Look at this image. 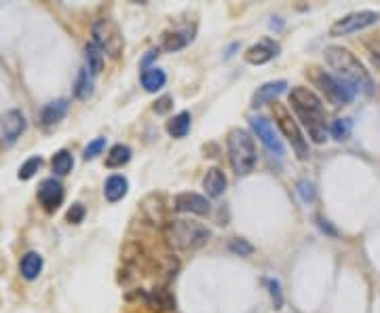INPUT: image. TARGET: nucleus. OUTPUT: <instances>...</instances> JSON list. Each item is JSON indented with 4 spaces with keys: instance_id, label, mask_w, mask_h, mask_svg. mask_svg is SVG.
<instances>
[{
    "instance_id": "nucleus-1",
    "label": "nucleus",
    "mask_w": 380,
    "mask_h": 313,
    "mask_svg": "<svg viewBox=\"0 0 380 313\" xmlns=\"http://www.w3.org/2000/svg\"><path fill=\"white\" fill-rule=\"evenodd\" d=\"M325 64L330 66L332 74L342 81L355 95H372L374 93V81L369 76V72L365 70V66L361 64V60L348 51L346 47H338V45H330L323 51Z\"/></svg>"
},
{
    "instance_id": "nucleus-2",
    "label": "nucleus",
    "mask_w": 380,
    "mask_h": 313,
    "mask_svg": "<svg viewBox=\"0 0 380 313\" xmlns=\"http://www.w3.org/2000/svg\"><path fill=\"white\" fill-rule=\"evenodd\" d=\"M290 104H292V110L296 112L298 121L306 129L308 138L315 144H323L327 140V131L330 129H327L325 108H323L321 98L313 89L296 85L290 91Z\"/></svg>"
},
{
    "instance_id": "nucleus-3",
    "label": "nucleus",
    "mask_w": 380,
    "mask_h": 313,
    "mask_svg": "<svg viewBox=\"0 0 380 313\" xmlns=\"http://www.w3.org/2000/svg\"><path fill=\"white\" fill-rule=\"evenodd\" d=\"M167 244L173 250H199L212 239V231L197 220H169L163 229Z\"/></svg>"
},
{
    "instance_id": "nucleus-4",
    "label": "nucleus",
    "mask_w": 380,
    "mask_h": 313,
    "mask_svg": "<svg viewBox=\"0 0 380 313\" xmlns=\"http://www.w3.org/2000/svg\"><path fill=\"white\" fill-rule=\"evenodd\" d=\"M226 150H229V161L237 176H247L254 172L258 164V152L256 144L250 131L235 127L226 135Z\"/></svg>"
},
{
    "instance_id": "nucleus-5",
    "label": "nucleus",
    "mask_w": 380,
    "mask_h": 313,
    "mask_svg": "<svg viewBox=\"0 0 380 313\" xmlns=\"http://www.w3.org/2000/svg\"><path fill=\"white\" fill-rule=\"evenodd\" d=\"M306 76L311 79V83L323 93V98H325L334 108L346 106V104H351L353 98H355V93H353L342 81H338L332 72H327V70H323V68L313 66V68L306 70Z\"/></svg>"
},
{
    "instance_id": "nucleus-6",
    "label": "nucleus",
    "mask_w": 380,
    "mask_h": 313,
    "mask_svg": "<svg viewBox=\"0 0 380 313\" xmlns=\"http://www.w3.org/2000/svg\"><path fill=\"white\" fill-rule=\"evenodd\" d=\"M273 116H275V123H277V127L281 129V133L287 138V142H290L292 150L296 152V156H298L300 161H306L308 156H311V150H308V142H306V138H304L298 121H296V119L292 116V112H290L283 104H279V102L273 104Z\"/></svg>"
},
{
    "instance_id": "nucleus-7",
    "label": "nucleus",
    "mask_w": 380,
    "mask_h": 313,
    "mask_svg": "<svg viewBox=\"0 0 380 313\" xmlns=\"http://www.w3.org/2000/svg\"><path fill=\"white\" fill-rule=\"evenodd\" d=\"M91 36H93V43L102 49V53H106L110 60H118L123 55L125 39L114 20H110V18L95 20L91 26Z\"/></svg>"
},
{
    "instance_id": "nucleus-8",
    "label": "nucleus",
    "mask_w": 380,
    "mask_h": 313,
    "mask_svg": "<svg viewBox=\"0 0 380 313\" xmlns=\"http://www.w3.org/2000/svg\"><path fill=\"white\" fill-rule=\"evenodd\" d=\"M380 15L376 11H355V13H348L340 20H336L330 28V36L338 39V36H348V34H355L359 30H365L374 24H378Z\"/></svg>"
},
{
    "instance_id": "nucleus-9",
    "label": "nucleus",
    "mask_w": 380,
    "mask_h": 313,
    "mask_svg": "<svg viewBox=\"0 0 380 313\" xmlns=\"http://www.w3.org/2000/svg\"><path fill=\"white\" fill-rule=\"evenodd\" d=\"M250 125H252L254 133L258 135V140L266 146V150L273 152L277 159H283L285 148H283L281 140L277 138L275 127L271 125V121H269L266 116H252V119H250Z\"/></svg>"
},
{
    "instance_id": "nucleus-10",
    "label": "nucleus",
    "mask_w": 380,
    "mask_h": 313,
    "mask_svg": "<svg viewBox=\"0 0 380 313\" xmlns=\"http://www.w3.org/2000/svg\"><path fill=\"white\" fill-rule=\"evenodd\" d=\"M26 127H28V121H26L22 110L5 112L3 121H0V138H3V144L13 146L22 138V133L26 131Z\"/></svg>"
},
{
    "instance_id": "nucleus-11",
    "label": "nucleus",
    "mask_w": 380,
    "mask_h": 313,
    "mask_svg": "<svg viewBox=\"0 0 380 313\" xmlns=\"http://www.w3.org/2000/svg\"><path fill=\"white\" fill-rule=\"evenodd\" d=\"M36 197H39V204L43 206V210H45L47 214H53V212H57L60 206L64 204L66 193H64V187H62L60 180H55V178H45V180L41 182V187H39Z\"/></svg>"
},
{
    "instance_id": "nucleus-12",
    "label": "nucleus",
    "mask_w": 380,
    "mask_h": 313,
    "mask_svg": "<svg viewBox=\"0 0 380 313\" xmlns=\"http://www.w3.org/2000/svg\"><path fill=\"white\" fill-rule=\"evenodd\" d=\"M173 210L182 214H197V216H208L210 214V201L208 197L199 193H177L173 197Z\"/></svg>"
},
{
    "instance_id": "nucleus-13",
    "label": "nucleus",
    "mask_w": 380,
    "mask_h": 313,
    "mask_svg": "<svg viewBox=\"0 0 380 313\" xmlns=\"http://www.w3.org/2000/svg\"><path fill=\"white\" fill-rule=\"evenodd\" d=\"M142 214L144 218L154 225V227H167L169 218H167V206H165V197L161 193H150L144 197L142 201Z\"/></svg>"
},
{
    "instance_id": "nucleus-14",
    "label": "nucleus",
    "mask_w": 380,
    "mask_h": 313,
    "mask_svg": "<svg viewBox=\"0 0 380 313\" xmlns=\"http://www.w3.org/2000/svg\"><path fill=\"white\" fill-rule=\"evenodd\" d=\"M279 51H281L279 43H275L273 39H264V41L252 45V47L243 53V58H245V62L252 64V66H262V64H269L273 58H277Z\"/></svg>"
},
{
    "instance_id": "nucleus-15",
    "label": "nucleus",
    "mask_w": 380,
    "mask_h": 313,
    "mask_svg": "<svg viewBox=\"0 0 380 313\" xmlns=\"http://www.w3.org/2000/svg\"><path fill=\"white\" fill-rule=\"evenodd\" d=\"M285 89H287V83H285L283 79H279V81H269V83H264V85H260V87L256 89V93H254V98H252V106L258 108V106H264V104H275L277 98H279Z\"/></svg>"
},
{
    "instance_id": "nucleus-16",
    "label": "nucleus",
    "mask_w": 380,
    "mask_h": 313,
    "mask_svg": "<svg viewBox=\"0 0 380 313\" xmlns=\"http://www.w3.org/2000/svg\"><path fill=\"white\" fill-rule=\"evenodd\" d=\"M226 187H229V180H226L224 172L218 170V168H210L205 178H203V189H205L208 197L220 199L226 193Z\"/></svg>"
},
{
    "instance_id": "nucleus-17",
    "label": "nucleus",
    "mask_w": 380,
    "mask_h": 313,
    "mask_svg": "<svg viewBox=\"0 0 380 313\" xmlns=\"http://www.w3.org/2000/svg\"><path fill=\"white\" fill-rule=\"evenodd\" d=\"M68 100H55V102H49L43 106L41 110V125L43 127H53L57 125L60 121H64V116L68 114Z\"/></svg>"
},
{
    "instance_id": "nucleus-18",
    "label": "nucleus",
    "mask_w": 380,
    "mask_h": 313,
    "mask_svg": "<svg viewBox=\"0 0 380 313\" xmlns=\"http://www.w3.org/2000/svg\"><path fill=\"white\" fill-rule=\"evenodd\" d=\"M43 267H45V260H43V256L39 252H26L22 256V260H20V273L28 281L36 279L41 275Z\"/></svg>"
},
{
    "instance_id": "nucleus-19",
    "label": "nucleus",
    "mask_w": 380,
    "mask_h": 313,
    "mask_svg": "<svg viewBox=\"0 0 380 313\" xmlns=\"http://www.w3.org/2000/svg\"><path fill=\"white\" fill-rule=\"evenodd\" d=\"M127 191H129V182H127V178L125 176H110L108 180H106V185H104V197L110 201V204H116V201H121L125 195H127Z\"/></svg>"
},
{
    "instance_id": "nucleus-20",
    "label": "nucleus",
    "mask_w": 380,
    "mask_h": 313,
    "mask_svg": "<svg viewBox=\"0 0 380 313\" xmlns=\"http://www.w3.org/2000/svg\"><path fill=\"white\" fill-rule=\"evenodd\" d=\"M140 79H142V87H144L148 93H154V91L163 89V85L167 83V74H165L161 68H156V66L144 68Z\"/></svg>"
},
{
    "instance_id": "nucleus-21",
    "label": "nucleus",
    "mask_w": 380,
    "mask_h": 313,
    "mask_svg": "<svg viewBox=\"0 0 380 313\" xmlns=\"http://www.w3.org/2000/svg\"><path fill=\"white\" fill-rule=\"evenodd\" d=\"M146 302L156 309V311H167V309H173L175 307V298L165 290V288H154L150 290L148 294H144Z\"/></svg>"
},
{
    "instance_id": "nucleus-22",
    "label": "nucleus",
    "mask_w": 380,
    "mask_h": 313,
    "mask_svg": "<svg viewBox=\"0 0 380 313\" xmlns=\"http://www.w3.org/2000/svg\"><path fill=\"white\" fill-rule=\"evenodd\" d=\"M129 159H131V148L127 144H114L106 154V168L110 170L123 168L125 164H129Z\"/></svg>"
},
{
    "instance_id": "nucleus-23",
    "label": "nucleus",
    "mask_w": 380,
    "mask_h": 313,
    "mask_svg": "<svg viewBox=\"0 0 380 313\" xmlns=\"http://www.w3.org/2000/svg\"><path fill=\"white\" fill-rule=\"evenodd\" d=\"M85 62H87V70L91 76H97L104 70V53L95 43H87L85 47Z\"/></svg>"
},
{
    "instance_id": "nucleus-24",
    "label": "nucleus",
    "mask_w": 380,
    "mask_h": 313,
    "mask_svg": "<svg viewBox=\"0 0 380 313\" xmlns=\"http://www.w3.org/2000/svg\"><path fill=\"white\" fill-rule=\"evenodd\" d=\"M190 131V112H179L171 121H167V133L171 138H184Z\"/></svg>"
},
{
    "instance_id": "nucleus-25",
    "label": "nucleus",
    "mask_w": 380,
    "mask_h": 313,
    "mask_svg": "<svg viewBox=\"0 0 380 313\" xmlns=\"http://www.w3.org/2000/svg\"><path fill=\"white\" fill-rule=\"evenodd\" d=\"M51 168L57 176H68L74 168V159H72V154L64 148V150H57L53 154V159H51Z\"/></svg>"
},
{
    "instance_id": "nucleus-26",
    "label": "nucleus",
    "mask_w": 380,
    "mask_h": 313,
    "mask_svg": "<svg viewBox=\"0 0 380 313\" xmlns=\"http://www.w3.org/2000/svg\"><path fill=\"white\" fill-rule=\"evenodd\" d=\"M74 95L79 100H89L93 95V76L89 74L87 68H83L79 72V79H76V85H74Z\"/></svg>"
},
{
    "instance_id": "nucleus-27",
    "label": "nucleus",
    "mask_w": 380,
    "mask_h": 313,
    "mask_svg": "<svg viewBox=\"0 0 380 313\" xmlns=\"http://www.w3.org/2000/svg\"><path fill=\"white\" fill-rule=\"evenodd\" d=\"M190 41H193V36H190L188 32L173 30V32H167V34H165L163 47H165L167 51H179V49H184Z\"/></svg>"
},
{
    "instance_id": "nucleus-28",
    "label": "nucleus",
    "mask_w": 380,
    "mask_h": 313,
    "mask_svg": "<svg viewBox=\"0 0 380 313\" xmlns=\"http://www.w3.org/2000/svg\"><path fill=\"white\" fill-rule=\"evenodd\" d=\"M41 168H43V156H30V159L20 168L18 178H20V180H30V178L36 176V172H39Z\"/></svg>"
},
{
    "instance_id": "nucleus-29",
    "label": "nucleus",
    "mask_w": 380,
    "mask_h": 313,
    "mask_svg": "<svg viewBox=\"0 0 380 313\" xmlns=\"http://www.w3.org/2000/svg\"><path fill=\"white\" fill-rule=\"evenodd\" d=\"M229 250L233 252V254H237V256H252L254 254V246L247 241V239H241V237H233L231 241H229Z\"/></svg>"
},
{
    "instance_id": "nucleus-30",
    "label": "nucleus",
    "mask_w": 380,
    "mask_h": 313,
    "mask_svg": "<svg viewBox=\"0 0 380 313\" xmlns=\"http://www.w3.org/2000/svg\"><path fill=\"white\" fill-rule=\"evenodd\" d=\"M351 127H353L351 119H336V121L332 123L330 131H332V135H334L336 140H346V138L351 135Z\"/></svg>"
},
{
    "instance_id": "nucleus-31",
    "label": "nucleus",
    "mask_w": 380,
    "mask_h": 313,
    "mask_svg": "<svg viewBox=\"0 0 380 313\" xmlns=\"http://www.w3.org/2000/svg\"><path fill=\"white\" fill-rule=\"evenodd\" d=\"M104 148H106V138H95L93 142H89V144H87V148H85V152H83L85 161L95 159L97 154H102V150H104Z\"/></svg>"
},
{
    "instance_id": "nucleus-32",
    "label": "nucleus",
    "mask_w": 380,
    "mask_h": 313,
    "mask_svg": "<svg viewBox=\"0 0 380 313\" xmlns=\"http://www.w3.org/2000/svg\"><path fill=\"white\" fill-rule=\"evenodd\" d=\"M264 286L269 288L271 292V298H273V305L275 309H281L283 307V294H281V284L277 279H264Z\"/></svg>"
},
{
    "instance_id": "nucleus-33",
    "label": "nucleus",
    "mask_w": 380,
    "mask_h": 313,
    "mask_svg": "<svg viewBox=\"0 0 380 313\" xmlns=\"http://www.w3.org/2000/svg\"><path fill=\"white\" fill-rule=\"evenodd\" d=\"M85 216H87V210H85L83 204H72L70 210L66 212V220H68L70 225H81V222L85 220Z\"/></svg>"
},
{
    "instance_id": "nucleus-34",
    "label": "nucleus",
    "mask_w": 380,
    "mask_h": 313,
    "mask_svg": "<svg viewBox=\"0 0 380 313\" xmlns=\"http://www.w3.org/2000/svg\"><path fill=\"white\" fill-rule=\"evenodd\" d=\"M171 108H173V98H171V95L158 98V100L154 102V106H152V110H154L156 114H167Z\"/></svg>"
},
{
    "instance_id": "nucleus-35",
    "label": "nucleus",
    "mask_w": 380,
    "mask_h": 313,
    "mask_svg": "<svg viewBox=\"0 0 380 313\" xmlns=\"http://www.w3.org/2000/svg\"><path fill=\"white\" fill-rule=\"evenodd\" d=\"M298 193H300L304 204H311L315 199V189H313V185L308 180H300L298 182Z\"/></svg>"
},
{
    "instance_id": "nucleus-36",
    "label": "nucleus",
    "mask_w": 380,
    "mask_h": 313,
    "mask_svg": "<svg viewBox=\"0 0 380 313\" xmlns=\"http://www.w3.org/2000/svg\"><path fill=\"white\" fill-rule=\"evenodd\" d=\"M317 225H319V229L323 231V233H327V235H332V237H336L338 233H336V229L327 222V220H323V218H317Z\"/></svg>"
},
{
    "instance_id": "nucleus-37",
    "label": "nucleus",
    "mask_w": 380,
    "mask_h": 313,
    "mask_svg": "<svg viewBox=\"0 0 380 313\" xmlns=\"http://www.w3.org/2000/svg\"><path fill=\"white\" fill-rule=\"evenodd\" d=\"M156 55H158V51H150V55H148V58L144 60V66L148 68V64H150V62H152V60H154Z\"/></svg>"
}]
</instances>
